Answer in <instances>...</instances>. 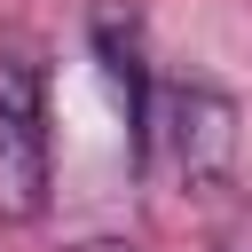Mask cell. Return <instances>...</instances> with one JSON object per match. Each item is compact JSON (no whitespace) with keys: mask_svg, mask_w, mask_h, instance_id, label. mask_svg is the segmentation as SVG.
<instances>
[{"mask_svg":"<svg viewBox=\"0 0 252 252\" xmlns=\"http://www.w3.org/2000/svg\"><path fill=\"white\" fill-rule=\"evenodd\" d=\"M220 252H252V205H244V213L220 228Z\"/></svg>","mask_w":252,"mask_h":252,"instance_id":"cell-3","label":"cell"},{"mask_svg":"<svg viewBox=\"0 0 252 252\" xmlns=\"http://www.w3.org/2000/svg\"><path fill=\"white\" fill-rule=\"evenodd\" d=\"M55 150H47V63L32 39H0V228L47 220Z\"/></svg>","mask_w":252,"mask_h":252,"instance_id":"cell-1","label":"cell"},{"mask_svg":"<svg viewBox=\"0 0 252 252\" xmlns=\"http://www.w3.org/2000/svg\"><path fill=\"white\" fill-rule=\"evenodd\" d=\"M134 150H142V165H173V181H189V189H220L236 165V102L205 79H173L150 94Z\"/></svg>","mask_w":252,"mask_h":252,"instance_id":"cell-2","label":"cell"},{"mask_svg":"<svg viewBox=\"0 0 252 252\" xmlns=\"http://www.w3.org/2000/svg\"><path fill=\"white\" fill-rule=\"evenodd\" d=\"M63 252H142L134 236H79V244H63Z\"/></svg>","mask_w":252,"mask_h":252,"instance_id":"cell-4","label":"cell"}]
</instances>
